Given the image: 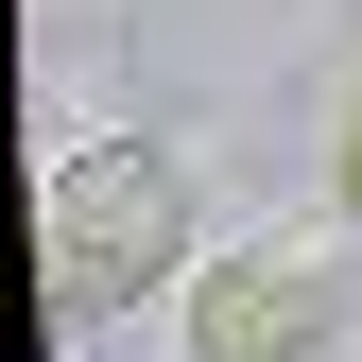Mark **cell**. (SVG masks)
Returning a JSON list of instances; mask_svg holds the SVG:
<instances>
[{
    "mask_svg": "<svg viewBox=\"0 0 362 362\" xmlns=\"http://www.w3.org/2000/svg\"><path fill=\"white\" fill-rule=\"evenodd\" d=\"M35 276L52 310H139V293H190V173L156 139H69L35 173Z\"/></svg>",
    "mask_w": 362,
    "mask_h": 362,
    "instance_id": "6da1fadb",
    "label": "cell"
},
{
    "mask_svg": "<svg viewBox=\"0 0 362 362\" xmlns=\"http://www.w3.org/2000/svg\"><path fill=\"white\" fill-rule=\"evenodd\" d=\"M173 310H190V362H328V345H345L328 242H242V259H207Z\"/></svg>",
    "mask_w": 362,
    "mask_h": 362,
    "instance_id": "7a4b0ae2",
    "label": "cell"
},
{
    "mask_svg": "<svg viewBox=\"0 0 362 362\" xmlns=\"http://www.w3.org/2000/svg\"><path fill=\"white\" fill-rule=\"evenodd\" d=\"M328 207L362 224V86H345V121H328Z\"/></svg>",
    "mask_w": 362,
    "mask_h": 362,
    "instance_id": "3957f363",
    "label": "cell"
}]
</instances>
